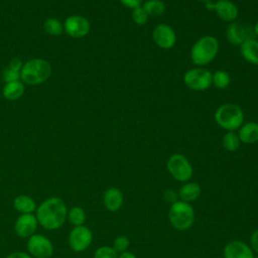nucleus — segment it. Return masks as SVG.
<instances>
[{
    "label": "nucleus",
    "mask_w": 258,
    "mask_h": 258,
    "mask_svg": "<svg viewBox=\"0 0 258 258\" xmlns=\"http://www.w3.org/2000/svg\"><path fill=\"white\" fill-rule=\"evenodd\" d=\"M68 216L64 202L59 198H49L42 202L36 210L37 222L46 230L60 228Z\"/></svg>",
    "instance_id": "obj_1"
},
{
    "label": "nucleus",
    "mask_w": 258,
    "mask_h": 258,
    "mask_svg": "<svg viewBox=\"0 0 258 258\" xmlns=\"http://www.w3.org/2000/svg\"><path fill=\"white\" fill-rule=\"evenodd\" d=\"M51 75L50 63L43 58H31L27 60L20 72L22 83L30 86H36L45 82Z\"/></svg>",
    "instance_id": "obj_2"
},
{
    "label": "nucleus",
    "mask_w": 258,
    "mask_h": 258,
    "mask_svg": "<svg viewBox=\"0 0 258 258\" xmlns=\"http://www.w3.org/2000/svg\"><path fill=\"white\" fill-rule=\"evenodd\" d=\"M218 51V39L212 35H205L192 44L190 49V58L198 67H204L214 60Z\"/></svg>",
    "instance_id": "obj_3"
},
{
    "label": "nucleus",
    "mask_w": 258,
    "mask_h": 258,
    "mask_svg": "<svg viewBox=\"0 0 258 258\" xmlns=\"http://www.w3.org/2000/svg\"><path fill=\"white\" fill-rule=\"evenodd\" d=\"M167 217L170 225L177 231L190 229L196 220L194 207L189 203L180 200L169 206Z\"/></svg>",
    "instance_id": "obj_4"
},
{
    "label": "nucleus",
    "mask_w": 258,
    "mask_h": 258,
    "mask_svg": "<svg viewBox=\"0 0 258 258\" xmlns=\"http://www.w3.org/2000/svg\"><path fill=\"white\" fill-rule=\"evenodd\" d=\"M214 118L217 124L227 131L238 130L244 123L243 110L238 105L231 103L218 107Z\"/></svg>",
    "instance_id": "obj_5"
},
{
    "label": "nucleus",
    "mask_w": 258,
    "mask_h": 258,
    "mask_svg": "<svg viewBox=\"0 0 258 258\" xmlns=\"http://www.w3.org/2000/svg\"><path fill=\"white\" fill-rule=\"evenodd\" d=\"M166 168L169 174L179 182L188 181L194 174L191 163L181 153H174L170 155L166 161Z\"/></svg>",
    "instance_id": "obj_6"
},
{
    "label": "nucleus",
    "mask_w": 258,
    "mask_h": 258,
    "mask_svg": "<svg viewBox=\"0 0 258 258\" xmlns=\"http://www.w3.org/2000/svg\"><path fill=\"white\" fill-rule=\"evenodd\" d=\"M187 88L194 91H205L212 86V73L202 67L189 69L183 76Z\"/></svg>",
    "instance_id": "obj_7"
},
{
    "label": "nucleus",
    "mask_w": 258,
    "mask_h": 258,
    "mask_svg": "<svg viewBox=\"0 0 258 258\" xmlns=\"http://www.w3.org/2000/svg\"><path fill=\"white\" fill-rule=\"evenodd\" d=\"M93 241V233L86 226L75 227L69 235V245L76 252L85 251Z\"/></svg>",
    "instance_id": "obj_8"
},
{
    "label": "nucleus",
    "mask_w": 258,
    "mask_h": 258,
    "mask_svg": "<svg viewBox=\"0 0 258 258\" xmlns=\"http://www.w3.org/2000/svg\"><path fill=\"white\" fill-rule=\"evenodd\" d=\"M63 29L71 37L82 38L90 32L91 24L89 20L82 15H71L66 19Z\"/></svg>",
    "instance_id": "obj_9"
},
{
    "label": "nucleus",
    "mask_w": 258,
    "mask_h": 258,
    "mask_svg": "<svg viewBox=\"0 0 258 258\" xmlns=\"http://www.w3.org/2000/svg\"><path fill=\"white\" fill-rule=\"evenodd\" d=\"M27 249L35 258H49L53 253V246L49 239L38 234L29 237Z\"/></svg>",
    "instance_id": "obj_10"
},
{
    "label": "nucleus",
    "mask_w": 258,
    "mask_h": 258,
    "mask_svg": "<svg viewBox=\"0 0 258 258\" xmlns=\"http://www.w3.org/2000/svg\"><path fill=\"white\" fill-rule=\"evenodd\" d=\"M154 43L163 49L172 48L176 42V34L173 28L165 23L156 25L152 31Z\"/></svg>",
    "instance_id": "obj_11"
},
{
    "label": "nucleus",
    "mask_w": 258,
    "mask_h": 258,
    "mask_svg": "<svg viewBox=\"0 0 258 258\" xmlns=\"http://www.w3.org/2000/svg\"><path fill=\"white\" fill-rule=\"evenodd\" d=\"M224 258H254L251 247L242 240H232L223 249Z\"/></svg>",
    "instance_id": "obj_12"
},
{
    "label": "nucleus",
    "mask_w": 258,
    "mask_h": 258,
    "mask_svg": "<svg viewBox=\"0 0 258 258\" xmlns=\"http://www.w3.org/2000/svg\"><path fill=\"white\" fill-rule=\"evenodd\" d=\"M37 219L32 214H22L15 223V232L21 238H28L33 235L37 227Z\"/></svg>",
    "instance_id": "obj_13"
},
{
    "label": "nucleus",
    "mask_w": 258,
    "mask_h": 258,
    "mask_svg": "<svg viewBox=\"0 0 258 258\" xmlns=\"http://www.w3.org/2000/svg\"><path fill=\"white\" fill-rule=\"evenodd\" d=\"M214 11L224 21L233 22L237 19L238 7L231 0H218L215 2Z\"/></svg>",
    "instance_id": "obj_14"
},
{
    "label": "nucleus",
    "mask_w": 258,
    "mask_h": 258,
    "mask_svg": "<svg viewBox=\"0 0 258 258\" xmlns=\"http://www.w3.org/2000/svg\"><path fill=\"white\" fill-rule=\"evenodd\" d=\"M103 203L105 208L110 212L119 211L124 203V195L118 187H109L103 196Z\"/></svg>",
    "instance_id": "obj_15"
},
{
    "label": "nucleus",
    "mask_w": 258,
    "mask_h": 258,
    "mask_svg": "<svg viewBox=\"0 0 258 258\" xmlns=\"http://www.w3.org/2000/svg\"><path fill=\"white\" fill-rule=\"evenodd\" d=\"M226 37L227 40L235 46H240L247 38H249L246 27L237 21L229 23L226 29Z\"/></svg>",
    "instance_id": "obj_16"
},
{
    "label": "nucleus",
    "mask_w": 258,
    "mask_h": 258,
    "mask_svg": "<svg viewBox=\"0 0 258 258\" xmlns=\"http://www.w3.org/2000/svg\"><path fill=\"white\" fill-rule=\"evenodd\" d=\"M238 136L241 143L254 144L258 142V123L257 122H246L238 129Z\"/></svg>",
    "instance_id": "obj_17"
},
{
    "label": "nucleus",
    "mask_w": 258,
    "mask_h": 258,
    "mask_svg": "<svg viewBox=\"0 0 258 258\" xmlns=\"http://www.w3.org/2000/svg\"><path fill=\"white\" fill-rule=\"evenodd\" d=\"M202 194V187L198 182L195 181H186L183 182V184L180 186L178 190V197L180 201L186 202V203H192L197 201Z\"/></svg>",
    "instance_id": "obj_18"
},
{
    "label": "nucleus",
    "mask_w": 258,
    "mask_h": 258,
    "mask_svg": "<svg viewBox=\"0 0 258 258\" xmlns=\"http://www.w3.org/2000/svg\"><path fill=\"white\" fill-rule=\"evenodd\" d=\"M240 51L243 56V58L252 63L258 66V40L249 37L247 38L241 45H240Z\"/></svg>",
    "instance_id": "obj_19"
},
{
    "label": "nucleus",
    "mask_w": 258,
    "mask_h": 258,
    "mask_svg": "<svg viewBox=\"0 0 258 258\" xmlns=\"http://www.w3.org/2000/svg\"><path fill=\"white\" fill-rule=\"evenodd\" d=\"M25 90L24 84L21 81L5 83L3 88V96L9 101H16L23 95Z\"/></svg>",
    "instance_id": "obj_20"
},
{
    "label": "nucleus",
    "mask_w": 258,
    "mask_h": 258,
    "mask_svg": "<svg viewBox=\"0 0 258 258\" xmlns=\"http://www.w3.org/2000/svg\"><path fill=\"white\" fill-rule=\"evenodd\" d=\"M14 208L21 214H31L36 209L35 202L28 196L20 195L13 202Z\"/></svg>",
    "instance_id": "obj_21"
},
{
    "label": "nucleus",
    "mask_w": 258,
    "mask_h": 258,
    "mask_svg": "<svg viewBox=\"0 0 258 258\" xmlns=\"http://www.w3.org/2000/svg\"><path fill=\"white\" fill-rule=\"evenodd\" d=\"M142 7L148 16H160L165 12V4L161 0H147L142 4Z\"/></svg>",
    "instance_id": "obj_22"
},
{
    "label": "nucleus",
    "mask_w": 258,
    "mask_h": 258,
    "mask_svg": "<svg viewBox=\"0 0 258 258\" xmlns=\"http://www.w3.org/2000/svg\"><path fill=\"white\" fill-rule=\"evenodd\" d=\"M222 144L227 151H230V152L236 151L241 144L238 133H236L235 131H227V133L223 136Z\"/></svg>",
    "instance_id": "obj_23"
},
{
    "label": "nucleus",
    "mask_w": 258,
    "mask_h": 258,
    "mask_svg": "<svg viewBox=\"0 0 258 258\" xmlns=\"http://www.w3.org/2000/svg\"><path fill=\"white\" fill-rule=\"evenodd\" d=\"M231 83V77L228 72L223 70H218L214 74H212V85H214L217 89L224 90L229 87Z\"/></svg>",
    "instance_id": "obj_24"
},
{
    "label": "nucleus",
    "mask_w": 258,
    "mask_h": 258,
    "mask_svg": "<svg viewBox=\"0 0 258 258\" xmlns=\"http://www.w3.org/2000/svg\"><path fill=\"white\" fill-rule=\"evenodd\" d=\"M43 28L48 34L53 35V36L60 35L63 31L62 23L58 19L53 18V17L45 19V21L43 23Z\"/></svg>",
    "instance_id": "obj_25"
},
{
    "label": "nucleus",
    "mask_w": 258,
    "mask_h": 258,
    "mask_svg": "<svg viewBox=\"0 0 258 258\" xmlns=\"http://www.w3.org/2000/svg\"><path fill=\"white\" fill-rule=\"evenodd\" d=\"M67 218L74 226H82L86 221V213L81 207H74L68 212Z\"/></svg>",
    "instance_id": "obj_26"
},
{
    "label": "nucleus",
    "mask_w": 258,
    "mask_h": 258,
    "mask_svg": "<svg viewBox=\"0 0 258 258\" xmlns=\"http://www.w3.org/2000/svg\"><path fill=\"white\" fill-rule=\"evenodd\" d=\"M129 246H130L129 238L125 235H120L114 239L112 247L115 249L117 253H123L128 250Z\"/></svg>",
    "instance_id": "obj_27"
},
{
    "label": "nucleus",
    "mask_w": 258,
    "mask_h": 258,
    "mask_svg": "<svg viewBox=\"0 0 258 258\" xmlns=\"http://www.w3.org/2000/svg\"><path fill=\"white\" fill-rule=\"evenodd\" d=\"M118 253L111 246H101L94 253V258H118Z\"/></svg>",
    "instance_id": "obj_28"
},
{
    "label": "nucleus",
    "mask_w": 258,
    "mask_h": 258,
    "mask_svg": "<svg viewBox=\"0 0 258 258\" xmlns=\"http://www.w3.org/2000/svg\"><path fill=\"white\" fill-rule=\"evenodd\" d=\"M131 16H132L133 21H134L136 24H138V25H143V24H145V23L147 22V20H148V17H149L148 14L146 13V11L144 10V8L142 7V5L139 6V7H137V8L132 9V14H131Z\"/></svg>",
    "instance_id": "obj_29"
},
{
    "label": "nucleus",
    "mask_w": 258,
    "mask_h": 258,
    "mask_svg": "<svg viewBox=\"0 0 258 258\" xmlns=\"http://www.w3.org/2000/svg\"><path fill=\"white\" fill-rule=\"evenodd\" d=\"M3 80L5 81V83L19 81L20 80V72L14 71L8 67L3 72Z\"/></svg>",
    "instance_id": "obj_30"
},
{
    "label": "nucleus",
    "mask_w": 258,
    "mask_h": 258,
    "mask_svg": "<svg viewBox=\"0 0 258 258\" xmlns=\"http://www.w3.org/2000/svg\"><path fill=\"white\" fill-rule=\"evenodd\" d=\"M163 199L166 203H168L169 205L174 204L175 202L179 201V197H178V191H176L173 188H167L165 189V191L163 192Z\"/></svg>",
    "instance_id": "obj_31"
},
{
    "label": "nucleus",
    "mask_w": 258,
    "mask_h": 258,
    "mask_svg": "<svg viewBox=\"0 0 258 258\" xmlns=\"http://www.w3.org/2000/svg\"><path fill=\"white\" fill-rule=\"evenodd\" d=\"M254 253L258 254V230H255L250 236V245Z\"/></svg>",
    "instance_id": "obj_32"
},
{
    "label": "nucleus",
    "mask_w": 258,
    "mask_h": 258,
    "mask_svg": "<svg viewBox=\"0 0 258 258\" xmlns=\"http://www.w3.org/2000/svg\"><path fill=\"white\" fill-rule=\"evenodd\" d=\"M123 6L129 8V9H134L143 4V0H120Z\"/></svg>",
    "instance_id": "obj_33"
},
{
    "label": "nucleus",
    "mask_w": 258,
    "mask_h": 258,
    "mask_svg": "<svg viewBox=\"0 0 258 258\" xmlns=\"http://www.w3.org/2000/svg\"><path fill=\"white\" fill-rule=\"evenodd\" d=\"M10 69H12V70H14V71H17V72H21V69H22V67H23V63H22V61H21V59L20 58H18V57H14V58H12L11 60H10V62H9V66H8Z\"/></svg>",
    "instance_id": "obj_34"
},
{
    "label": "nucleus",
    "mask_w": 258,
    "mask_h": 258,
    "mask_svg": "<svg viewBox=\"0 0 258 258\" xmlns=\"http://www.w3.org/2000/svg\"><path fill=\"white\" fill-rule=\"evenodd\" d=\"M6 258H31V257L24 252H13L10 255H8Z\"/></svg>",
    "instance_id": "obj_35"
},
{
    "label": "nucleus",
    "mask_w": 258,
    "mask_h": 258,
    "mask_svg": "<svg viewBox=\"0 0 258 258\" xmlns=\"http://www.w3.org/2000/svg\"><path fill=\"white\" fill-rule=\"evenodd\" d=\"M118 258H137V256L134 253H132V252L127 250V251H125L123 253H120Z\"/></svg>",
    "instance_id": "obj_36"
},
{
    "label": "nucleus",
    "mask_w": 258,
    "mask_h": 258,
    "mask_svg": "<svg viewBox=\"0 0 258 258\" xmlns=\"http://www.w3.org/2000/svg\"><path fill=\"white\" fill-rule=\"evenodd\" d=\"M215 2L216 1H211V2H208L205 4V7L208 9V10H212L214 11V8H215Z\"/></svg>",
    "instance_id": "obj_37"
},
{
    "label": "nucleus",
    "mask_w": 258,
    "mask_h": 258,
    "mask_svg": "<svg viewBox=\"0 0 258 258\" xmlns=\"http://www.w3.org/2000/svg\"><path fill=\"white\" fill-rule=\"evenodd\" d=\"M253 31H254V33H255V34L258 36V20L256 21V23H255V25H254Z\"/></svg>",
    "instance_id": "obj_38"
},
{
    "label": "nucleus",
    "mask_w": 258,
    "mask_h": 258,
    "mask_svg": "<svg viewBox=\"0 0 258 258\" xmlns=\"http://www.w3.org/2000/svg\"><path fill=\"white\" fill-rule=\"evenodd\" d=\"M200 2H202V3H204V4H206V3H208V2H211V1H214V0H199Z\"/></svg>",
    "instance_id": "obj_39"
},
{
    "label": "nucleus",
    "mask_w": 258,
    "mask_h": 258,
    "mask_svg": "<svg viewBox=\"0 0 258 258\" xmlns=\"http://www.w3.org/2000/svg\"><path fill=\"white\" fill-rule=\"evenodd\" d=\"M254 258H258V255H257V256H254Z\"/></svg>",
    "instance_id": "obj_40"
},
{
    "label": "nucleus",
    "mask_w": 258,
    "mask_h": 258,
    "mask_svg": "<svg viewBox=\"0 0 258 258\" xmlns=\"http://www.w3.org/2000/svg\"><path fill=\"white\" fill-rule=\"evenodd\" d=\"M231 1H232V0H231Z\"/></svg>",
    "instance_id": "obj_41"
}]
</instances>
